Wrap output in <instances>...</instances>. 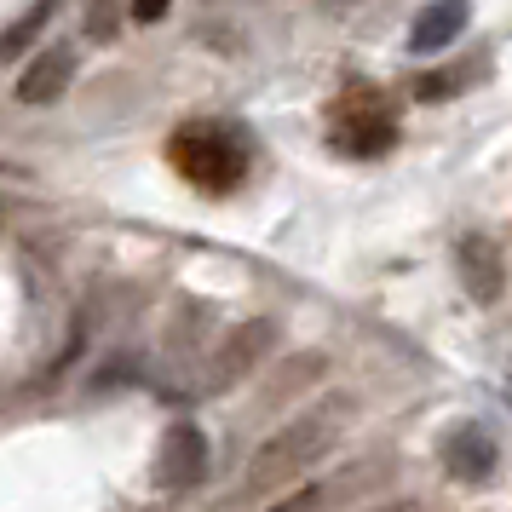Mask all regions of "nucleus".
Here are the masks:
<instances>
[{"label": "nucleus", "instance_id": "8", "mask_svg": "<svg viewBox=\"0 0 512 512\" xmlns=\"http://www.w3.org/2000/svg\"><path fill=\"white\" fill-rule=\"evenodd\" d=\"M466 18H472V6H466V0H432L415 24H409V47H415V52H443L449 41H461Z\"/></svg>", "mask_w": 512, "mask_h": 512}, {"label": "nucleus", "instance_id": "7", "mask_svg": "<svg viewBox=\"0 0 512 512\" xmlns=\"http://www.w3.org/2000/svg\"><path fill=\"white\" fill-rule=\"evenodd\" d=\"M455 265H461L466 294H472L478 305L501 300V288H507V265H501V248H495L489 236H461V248H455Z\"/></svg>", "mask_w": 512, "mask_h": 512}, {"label": "nucleus", "instance_id": "12", "mask_svg": "<svg viewBox=\"0 0 512 512\" xmlns=\"http://www.w3.org/2000/svg\"><path fill=\"white\" fill-rule=\"evenodd\" d=\"M133 18L139 24H156V18H167V0H133Z\"/></svg>", "mask_w": 512, "mask_h": 512}, {"label": "nucleus", "instance_id": "9", "mask_svg": "<svg viewBox=\"0 0 512 512\" xmlns=\"http://www.w3.org/2000/svg\"><path fill=\"white\" fill-rule=\"evenodd\" d=\"M70 75H75V58L64 47H52V52H41V58L24 70L18 98H24V104H58V98H64V87H70Z\"/></svg>", "mask_w": 512, "mask_h": 512}, {"label": "nucleus", "instance_id": "6", "mask_svg": "<svg viewBox=\"0 0 512 512\" xmlns=\"http://www.w3.org/2000/svg\"><path fill=\"white\" fill-rule=\"evenodd\" d=\"M495 466H501V449H495V438H489L484 426H455V432L443 438V472H449V478H461V484H489Z\"/></svg>", "mask_w": 512, "mask_h": 512}, {"label": "nucleus", "instance_id": "4", "mask_svg": "<svg viewBox=\"0 0 512 512\" xmlns=\"http://www.w3.org/2000/svg\"><path fill=\"white\" fill-rule=\"evenodd\" d=\"M208 478V438H202V426H167L162 438V455H156V484L162 489H190Z\"/></svg>", "mask_w": 512, "mask_h": 512}, {"label": "nucleus", "instance_id": "1", "mask_svg": "<svg viewBox=\"0 0 512 512\" xmlns=\"http://www.w3.org/2000/svg\"><path fill=\"white\" fill-rule=\"evenodd\" d=\"M340 420H346V403H323V409L300 415L294 426H282L271 443H259V455L248 461L242 489H248V495H271V489H282L288 478H300L305 466H317L328 449H334Z\"/></svg>", "mask_w": 512, "mask_h": 512}, {"label": "nucleus", "instance_id": "3", "mask_svg": "<svg viewBox=\"0 0 512 512\" xmlns=\"http://www.w3.org/2000/svg\"><path fill=\"white\" fill-rule=\"evenodd\" d=\"M392 144H397L392 98L369 93V87H351L334 104V150H346V156H386Z\"/></svg>", "mask_w": 512, "mask_h": 512}, {"label": "nucleus", "instance_id": "5", "mask_svg": "<svg viewBox=\"0 0 512 512\" xmlns=\"http://www.w3.org/2000/svg\"><path fill=\"white\" fill-rule=\"evenodd\" d=\"M271 334H277L271 323H248V328H236L231 340H225V346H219V351L208 357V369H202V392H225V386H236V380L254 369L265 351H271Z\"/></svg>", "mask_w": 512, "mask_h": 512}, {"label": "nucleus", "instance_id": "2", "mask_svg": "<svg viewBox=\"0 0 512 512\" xmlns=\"http://www.w3.org/2000/svg\"><path fill=\"white\" fill-rule=\"evenodd\" d=\"M173 162L185 179L208 190H231L242 173H248V144L236 139L231 127H219V121H196L185 127L179 139H173Z\"/></svg>", "mask_w": 512, "mask_h": 512}, {"label": "nucleus", "instance_id": "10", "mask_svg": "<svg viewBox=\"0 0 512 512\" xmlns=\"http://www.w3.org/2000/svg\"><path fill=\"white\" fill-rule=\"evenodd\" d=\"M472 81H484V64H478V58H472V64H461V70H443V75H426V81H415V98L438 104V98L461 93V87H472Z\"/></svg>", "mask_w": 512, "mask_h": 512}, {"label": "nucleus", "instance_id": "11", "mask_svg": "<svg viewBox=\"0 0 512 512\" xmlns=\"http://www.w3.org/2000/svg\"><path fill=\"white\" fill-rule=\"evenodd\" d=\"M47 18H52V0H41V6H35V12H29L24 24H18V29H12V35H6V41H0V52L24 47V41H29V35H35V29H41V24H47Z\"/></svg>", "mask_w": 512, "mask_h": 512}]
</instances>
